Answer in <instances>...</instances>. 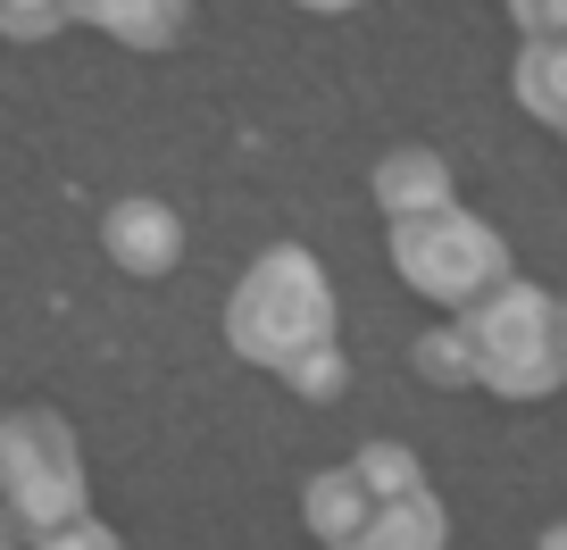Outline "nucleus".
<instances>
[{
	"label": "nucleus",
	"mask_w": 567,
	"mask_h": 550,
	"mask_svg": "<svg viewBox=\"0 0 567 550\" xmlns=\"http://www.w3.org/2000/svg\"><path fill=\"white\" fill-rule=\"evenodd\" d=\"M59 25H75L68 0H0V34L9 42H51Z\"/></svg>",
	"instance_id": "14"
},
{
	"label": "nucleus",
	"mask_w": 567,
	"mask_h": 550,
	"mask_svg": "<svg viewBox=\"0 0 567 550\" xmlns=\"http://www.w3.org/2000/svg\"><path fill=\"white\" fill-rule=\"evenodd\" d=\"M460 184H451V159L434 143H401L375 159V209L384 217H417V209H451Z\"/></svg>",
	"instance_id": "6"
},
{
	"label": "nucleus",
	"mask_w": 567,
	"mask_h": 550,
	"mask_svg": "<svg viewBox=\"0 0 567 550\" xmlns=\"http://www.w3.org/2000/svg\"><path fill=\"white\" fill-rule=\"evenodd\" d=\"M292 9H318V18H351V9H368V0H292Z\"/></svg>",
	"instance_id": "17"
},
{
	"label": "nucleus",
	"mask_w": 567,
	"mask_h": 550,
	"mask_svg": "<svg viewBox=\"0 0 567 550\" xmlns=\"http://www.w3.org/2000/svg\"><path fill=\"white\" fill-rule=\"evenodd\" d=\"M460 342L476 359V384L493 401H550L567 384V359H559V301L526 276L493 284L484 301H467L460 318Z\"/></svg>",
	"instance_id": "2"
},
{
	"label": "nucleus",
	"mask_w": 567,
	"mask_h": 550,
	"mask_svg": "<svg viewBox=\"0 0 567 550\" xmlns=\"http://www.w3.org/2000/svg\"><path fill=\"white\" fill-rule=\"evenodd\" d=\"M101 250H109V267L142 276V284L176 276V267H184V217H176V200H159V193L109 200V209H101Z\"/></svg>",
	"instance_id": "5"
},
{
	"label": "nucleus",
	"mask_w": 567,
	"mask_h": 550,
	"mask_svg": "<svg viewBox=\"0 0 567 550\" xmlns=\"http://www.w3.org/2000/svg\"><path fill=\"white\" fill-rule=\"evenodd\" d=\"M351 467L368 476L375 500H401V492H417V484H425V467H417V450H409V443H359Z\"/></svg>",
	"instance_id": "12"
},
{
	"label": "nucleus",
	"mask_w": 567,
	"mask_h": 550,
	"mask_svg": "<svg viewBox=\"0 0 567 550\" xmlns=\"http://www.w3.org/2000/svg\"><path fill=\"white\" fill-rule=\"evenodd\" d=\"M417 375L425 384H476V359H467V342H460V325H434V334L417 342Z\"/></svg>",
	"instance_id": "13"
},
{
	"label": "nucleus",
	"mask_w": 567,
	"mask_h": 550,
	"mask_svg": "<svg viewBox=\"0 0 567 550\" xmlns=\"http://www.w3.org/2000/svg\"><path fill=\"white\" fill-rule=\"evenodd\" d=\"M34 550H125V533L109 526V517H92V509H75L68 526H51V533H34Z\"/></svg>",
	"instance_id": "15"
},
{
	"label": "nucleus",
	"mask_w": 567,
	"mask_h": 550,
	"mask_svg": "<svg viewBox=\"0 0 567 550\" xmlns=\"http://www.w3.org/2000/svg\"><path fill=\"white\" fill-rule=\"evenodd\" d=\"M559 359H567V301H559Z\"/></svg>",
	"instance_id": "20"
},
{
	"label": "nucleus",
	"mask_w": 567,
	"mask_h": 550,
	"mask_svg": "<svg viewBox=\"0 0 567 550\" xmlns=\"http://www.w3.org/2000/svg\"><path fill=\"white\" fill-rule=\"evenodd\" d=\"M384 509V500L368 492V476H359L351 459L342 467H326V476H309V492H301V517H309V533H318V550H334V542H351L368 517Z\"/></svg>",
	"instance_id": "10"
},
{
	"label": "nucleus",
	"mask_w": 567,
	"mask_h": 550,
	"mask_svg": "<svg viewBox=\"0 0 567 550\" xmlns=\"http://www.w3.org/2000/svg\"><path fill=\"white\" fill-rule=\"evenodd\" d=\"M443 542H451V509L417 484V492L384 500V509H375L351 542H334V550H443Z\"/></svg>",
	"instance_id": "9"
},
{
	"label": "nucleus",
	"mask_w": 567,
	"mask_h": 550,
	"mask_svg": "<svg viewBox=\"0 0 567 550\" xmlns=\"http://www.w3.org/2000/svg\"><path fill=\"white\" fill-rule=\"evenodd\" d=\"M384 250L401 267V284L425 292L434 309H467L493 284H509V242L460 200L451 209H417V217H384Z\"/></svg>",
	"instance_id": "3"
},
{
	"label": "nucleus",
	"mask_w": 567,
	"mask_h": 550,
	"mask_svg": "<svg viewBox=\"0 0 567 550\" xmlns=\"http://www.w3.org/2000/svg\"><path fill=\"white\" fill-rule=\"evenodd\" d=\"M534 550H567V517H559V526H543V542H534Z\"/></svg>",
	"instance_id": "19"
},
{
	"label": "nucleus",
	"mask_w": 567,
	"mask_h": 550,
	"mask_svg": "<svg viewBox=\"0 0 567 550\" xmlns=\"http://www.w3.org/2000/svg\"><path fill=\"white\" fill-rule=\"evenodd\" d=\"M0 550H25V526H18L9 509H0Z\"/></svg>",
	"instance_id": "18"
},
{
	"label": "nucleus",
	"mask_w": 567,
	"mask_h": 550,
	"mask_svg": "<svg viewBox=\"0 0 567 550\" xmlns=\"http://www.w3.org/2000/svg\"><path fill=\"white\" fill-rule=\"evenodd\" d=\"M84 500H92V484H84V443H75V426L42 401H18L0 417V509L18 517L25 533H51V526H68Z\"/></svg>",
	"instance_id": "4"
},
{
	"label": "nucleus",
	"mask_w": 567,
	"mask_h": 550,
	"mask_svg": "<svg viewBox=\"0 0 567 550\" xmlns=\"http://www.w3.org/2000/svg\"><path fill=\"white\" fill-rule=\"evenodd\" d=\"M517 34H567V0H509Z\"/></svg>",
	"instance_id": "16"
},
{
	"label": "nucleus",
	"mask_w": 567,
	"mask_h": 550,
	"mask_svg": "<svg viewBox=\"0 0 567 550\" xmlns=\"http://www.w3.org/2000/svg\"><path fill=\"white\" fill-rule=\"evenodd\" d=\"M509 92L534 125L567 134V34H517V59H509Z\"/></svg>",
	"instance_id": "8"
},
{
	"label": "nucleus",
	"mask_w": 567,
	"mask_h": 550,
	"mask_svg": "<svg viewBox=\"0 0 567 550\" xmlns=\"http://www.w3.org/2000/svg\"><path fill=\"white\" fill-rule=\"evenodd\" d=\"M334 342V284L301 242H267L243 267V284L226 292V351L243 367L284 375L301 351Z\"/></svg>",
	"instance_id": "1"
},
{
	"label": "nucleus",
	"mask_w": 567,
	"mask_h": 550,
	"mask_svg": "<svg viewBox=\"0 0 567 550\" xmlns=\"http://www.w3.org/2000/svg\"><path fill=\"white\" fill-rule=\"evenodd\" d=\"M75 25H101L125 51H176L193 25V0H68Z\"/></svg>",
	"instance_id": "7"
},
{
	"label": "nucleus",
	"mask_w": 567,
	"mask_h": 550,
	"mask_svg": "<svg viewBox=\"0 0 567 550\" xmlns=\"http://www.w3.org/2000/svg\"><path fill=\"white\" fill-rule=\"evenodd\" d=\"M342 384H351V359H342V342H318V351H301L292 367H284V392H292V401H309V408L342 401Z\"/></svg>",
	"instance_id": "11"
}]
</instances>
